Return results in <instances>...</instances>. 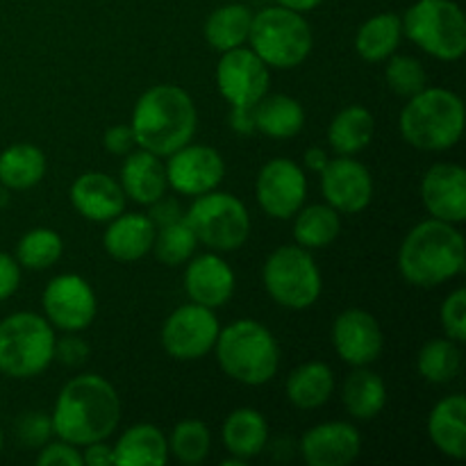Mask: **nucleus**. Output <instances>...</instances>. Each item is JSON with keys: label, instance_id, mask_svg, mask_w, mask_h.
Here are the masks:
<instances>
[{"label": "nucleus", "instance_id": "39448f33", "mask_svg": "<svg viewBox=\"0 0 466 466\" xmlns=\"http://www.w3.org/2000/svg\"><path fill=\"white\" fill-rule=\"evenodd\" d=\"M214 349L226 376L241 385H267L280 367V349L276 337L253 319H239L218 332Z\"/></svg>", "mask_w": 466, "mask_h": 466}, {"label": "nucleus", "instance_id": "ddd939ff", "mask_svg": "<svg viewBox=\"0 0 466 466\" xmlns=\"http://www.w3.org/2000/svg\"><path fill=\"white\" fill-rule=\"evenodd\" d=\"M44 312L50 326L64 332H80L96 319V294L76 273L57 276L44 291Z\"/></svg>", "mask_w": 466, "mask_h": 466}, {"label": "nucleus", "instance_id": "2f4dec72", "mask_svg": "<svg viewBox=\"0 0 466 466\" xmlns=\"http://www.w3.org/2000/svg\"><path fill=\"white\" fill-rule=\"evenodd\" d=\"M344 405L350 417L360 421L378 417L387 403V387L378 373L364 367H355V371L344 382Z\"/></svg>", "mask_w": 466, "mask_h": 466}, {"label": "nucleus", "instance_id": "f704fd0d", "mask_svg": "<svg viewBox=\"0 0 466 466\" xmlns=\"http://www.w3.org/2000/svg\"><path fill=\"white\" fill-rule=\"evenodd\" d=\"M419 373L423 380L432 382V385H446V382L455 380L462 367V353L458 349V341L453 339H432L419 350Z\"/></svg>", "mask_w": 466, "mask_h": 466}, {"label": "nucleus", "instance_id": "473e14b6", "mask_svg": "<svg viewBox=\"0 0 466 466\" xmlns=\"http://www.w3.org/2000/svg\"><path fill=\"white\" fill-rule=\"evenodd\" d=\"M400 36H403V21L396 14H378L358 30L355 48L367 62H382L394 55Z\"/></svg>", "mask_w": 466, "mask_h": 466}, {"label": "nucleus", "instance_id": "20e7f679", "mask_svg": "<svg viewBox=\"0 0 466 466\" xmlns=\"http://www.w3.org/2000/svg\"><path fill=\"white\" fill-rule=\"evenodd\" d=\"M464 103L441 86L419 91L400 112V135L419 150H449L462 139Z\"/></svg>", "mask_w": 466, "mask_h": 466}, {"label": "nucleus", "instance_id": "a211bd4d", "mask_svg": "<svg viewBox=\"0 0 466 466\" xmlns=\"http://www.w3.org/2000/svg\"><path fill=\"white\" fill-rule=\"evenodd\" d=\"M362 451L358 428L344 421H328L309 428L300 440V453L309 466H349Z\"/></svg>", "mask_w": 466, "mask_h": 466}, {"label": "nucleus", "instance_id": "bb28decb", "mask_svg": "<svg viewBox=\"0 0 466 466\" xmlns=\"http://www.w3.org/2000/svg\"><path fill=\"white\" fill-rule=\"evenodd\" d=\"M335 373L323 362L300 364L287 378V399L299 410H317L330 400Z\"/></svg>", "mask_w": 466, "mask_h": 466}, {"label": "nucleus", "instance_id": "c03bdc74", "mask_svg": "<svg viewBox=\"0 0 466 466\" xmlns=\"http://www.w3.org/2000/svg\"><path fill=\"white\" fill-rule=\"evenodd\" d=\"M18 285H21V264L16 262V258L0 250V303L12 299Z\"/></svg>", "mask_w": 466, "mask_h": 466}, {"label": "nucleus", "instance_id": "09e8293b", "mask_svg": "<svg viewBox=\"0 0 466 466\" xmlns=\"http://www.w3.org/2000/svg\"><path fill=\"white\" fill-rule=\"evenodd\" d=\"M255 107H232V114H230V127L235 132H239V135H250V132H255Z\"/></svg>", "mask_w": 466, "mask_h": 466}, {"label": "nucleus", "instance_id": "423d86ee", "mask_svg": "<svg viewBox=\"0 0 466 466\" xmlns=\"http://www.w3.org/2000/svg\"><path fill=\"white\" fill-rule=\"evenodd\" d=\"M55 332L35 312L9 314L0 321V373L14 380L39 376L53 362Z\"/></svg>", "mask_w": 466, "mask_h": 466}, {"label": "nucleus", "instance_id": "e433bc0d", "mask_svg": "<svg viewBox=\"0 0 466 466\" xmlns=\"http://www.w3.org/2000/svg\"><path fill=\"white\" fill-rule=\"evenodd\" d=\"M196 246H198V239H196L189 221L180 217L155 232L153 253L164 267H177V264L189 262Z\"/></svg>", "mask_w": 466, "mask_h": 466}, {"label": "nucleus", "instance_id": "dca6fc26", "mask_svg": "<svg viewBox=\"0 0 466 466\" xmlns=\"http://www.w3.org/2000/svg\"><path fill=\"white\" fill-rule=\"evenodd\" d=\"M321 191L328 205L341 214H358L373 198V177L362 162L350 155L328 159L321 171Z\"/></svg>", "mask_w": 466, "mask_h": 466}, {"label": "nucleus", "instance_id": "3c124183", "mask_svg": "<svg viewBox=\"0 0 466 466\" xmlns=\"http://www.w3.org/2000/svg\"><path fill=\"white\" fill-rule=\"evenodd\" d=\"M278 5H282V7L287 9H294V12H309V9L319 7V5L323 3V0H276Z\"/></svg>", "mask_w": 466, "mask_h": 466}, {"label": "nucleus", "instance_id": "603ef678", "mask_svg": "<svg viewBox=\"0 0 466 466\" xmlns=\"http://www.w3.org/2000/svg\"><path fill=\"white\" fill-rule=\"evenodd\" d=\"M5 446V435H3V428H0V451H3Z\"/></svg>", "mask_w": 466, "mask_h": 466}, {"label": "nucleus", "instance_id": "4be33fe9", "mask_svg": "<svg viewBox=\"0 0 466 466\" xmlns=\"http://www.w3.org/2000/svg\"><path fill=\"white\" fill-rule=\"evenodd\" d=\"M155 223L146 214H118L103 235V246L116 262H137L153 250Z\"/></svg>", "mask_w": 466, "mask_h": 466}, {"label": "nucleus", "instance_id": "aec40b11", "mask_svg": "<svg viewBox=\"0 0 466 466\" xmlns=\"http://www.w3.org/2000/svg\"><path fill=\"white\" fill-rule=\"evenodd\" d=\"M185 289L191 303L205 305L209 309L223 308L235 294V271L218 255H200L187 267Z\"/></svg>", "mask_w": 466, "mask_h": 466}, {"label": "nucleus", "instance_id": "79ce46f5", "mask_svg": "<svg viewBox=\"0 0 466 466\" xmlns=\"http://www.w3.org/2000/svg\"><path fill=\"white\" fill-rule=\"evenodd\" d=\"M39 466H80L82 453L77 451V446L68 444V441H55V444H44L41 446V453L36 458Z\"/></svg>", "mask_w": 466, "mask_h": 466}, {"label": "nucleus", "instance_id": "cd10ccee", "mask_svg": "<svg viewBox=\"0 0 466 466\" xmlns=\"http://www.w3.org/2000/svg\"><path fill=\"white\" fill-rule=\"evenodd\" d=\"M255 130L273 139H291L305 126V109L296 98L285 94L264 96L255 105Z\"/></svg>", "mask_w": 466, "mask_h": 466}, {"label": "nucleus", "instance_id": "9b49d317", "mask_svg": "<svg viewBox=\"0 0 466 466\" xmlns=\"http://www.w3.org/2000/svg\"><path fill=\"white\" fill-rule=\"evenodd\" d=\"M218 332L221 328L214 309L189 303L168 314L162 326V346L171 358L191 362L212 353Z\"/></svg>", "mask_w": 466, "mask_h": 466}, {"label": "nucleus", "instance_id": "4c0bfd02", "mask_svg": "<svg viewBox=\"0 0 466 466\" xmlns=\"http://www.w3.org/2000/svg\"><path fill=\"white\" fill-rule=\"evenodd\" d=\"M168 455H176L182 464H200L209 455L212 449V435L209 428L198 419H185L173 428L168 437Z\"/></svg>", "mask_w": 466, "mask_h": 466}, {"label": "nucleus", "instance_id": "58836bf2", "mask_svg": "<svg viewBox=\"0 0 466 466\" xmlns=\"http://www.w3.org/2000/svg\"><path fill=\"white\" fill-rule=\"evenodd\" d=\"M387 59H390V64L385 68V80L394 94L412 98L419 91L426 89L428 76L419 59L408 57V55H391Z\"/></svg>", "mask_w": 466, "mask_h": 466}, {"label": "nucleus", "instance_id": "de8ad7c7", "mask_svg": "<svg viewBox=\"0 0 466 466\" xmlns=\"http://www.w3.org/2000/svg\"><path fill=\"white\" fill-rule=\"evenodd\" d=\"M82 453V462L89 466H112L114 464V449L105 441H94V444L85 446Z\"/></svg>", "mask_w": 466, "mask_h": 466}, {"label": "nucleus", "instance_id": "c85d7f7f", "mask_svg": "<svg viewBox=\"0 0 466 466\" xmlns=\"http://www.w3.org/2000/svg\"><path fill=\"white\" fill-rule=\"evenodd\" d=\"M373 135H376V121L362 105L341 109L328 127V141L337 155H358L371 144Z\"/></svg>", "mask_w": 466, "mask_h": 466}, {"label": "nucleus", "instance_id": "c756f323", "mask_svg": "<svg viewBox=\"0 0 466 466\" xmlns=\"http://www.w3.org/2000/svg\"><path fill=\"white\" fill-rule=\"evenodd\" d=\"M46 176L44 150L32 144H14L0 153V185L12 191L32 189Z\"/></svg>", "mask_w": 466, "mask_h": 466}, {"label": "nucleus", "instance_id": "8fccbe9b", "mask_svg": "<svg viewBox=\"0 0 466 466\" xmlns=\"http://www.w3.org/2000/svg\"><path fill=\"white\" fill-rule=\"evenodd\" d=\"M303 162H305V167L309 168V171L321 173L323 168H326V164H328L326 150H321V148H309L308 153H305Z\"/></svg>", "mask_w": 466, "mask_h": 466}, {"label": "nucleus", "instance_id": "412c9836", "mask_svg": "<svg viewBox=\"0 0 466 466\" xmlns=\"http://www.w3.org/2000/svg\"><path fill=\"white\" fill-rule=\"evenodd\" d=\"M71 203L80 217L103 223L112 221L126 209V194L112 176L89 171L73 182Z\"/></svg>", "mask_w": 466, "mask_h": 466}, {"label": "nucleus", "instance_id": "a878e982", "mask_svg": "<svg viewBox=\"0 0 466 466\" xmlns=\"http://www.w3.org/2000/svg\"><path fill=\"white\" fill-rule=\"evenodd\" d=\"M223 444L228 453L239 460L258 458L264 451L268 440L267 419L253 408H239L230 412V417L223 423Z\"/></svg>", "mask_w": 466, "mask_h": 466}, {"label": "nucleus", "instance_id": "f3484780", "mask_svg": "<svg viewBox=\"0 0 466 466\" xmlns=\"http://www.w3.org/2000/svg\"><path fill=\"white\" fill-rule=\"evenodd\" d=\"M332 344L350 367H369L385 346L380 323L367 309H346L332 323Z\"/></svg>", "mask_w": 466, "mask_h": 466}, {"label": "nucleus", "instance_id": "1a4fd4ad", "mask_svg": "<svg viewBox=\"0 0 466 466\" xmlns=\"http://www.w3.org/2000/svg\"><path fill=\"white\" fill-rule=\"evenodd\" d=\"M198 244L218 253L241 248L250 235V217L237 196L226 191H208L196 196L194 205L185 214Z\"/></svg>", "mask_w": 466, "mask_h": 466}, {"label": "nucleus", "instance_id": "f8f14e48", "mask_svg": "<svg viewBox=\"0 0 466 466\" xmlns=\"http://www.w3.org/2000/svg\"><path fill=\"white\" fill-rule=\"evenodd\" d=\"M268 66L253 48L226 50L217 66V85L232 107H255L268 91Z\"/></svg>", "mask_w": 466, "mask_h": 466}, {"label": "nucleus", "instance_id": "a18cd8bd", "mask_svg": "<svg viewBox=\"0 0 466 466\" xmlns=\"http://www.w3.org/2000/svg\"><path fill=\"white\" fill-rule=\"evenodd\" d=\"M105 148L112 155H127L132 153V146L135 141V132L130 126H114L105 132Z\"/></svg>", "mask_w": 466, "mask_h": 466}, {"label": "nucleus", "instance_id": "a19ab883", "mask_svg": "<svg viewBox=\"0 0 466 466\" xmlns=\"http://www.w3.org/2000/svg\"><path fill=\"white\" fill-rule=\"evenodd\" d=\"M16 435L23 446L41 449L44 444H48L50 435H53V423H50V417H46V414L27 412L18 419Z\"/></svg>", "mask_w": 466, "mask_h": 466}, {"label": "nucleus", "instance_id": "0eeeda50", "mask_svg": "<svg viewBox=\"0 0 466 466\" xmlns=\"http://www.w3.org/2000/svg\"><path fill=\"white\" fill-rule=\"evenodd\" d=\"M250 48L267 66L296 68L312 53V30L303 14L282 5L253 14Z\"/></svg>", "mask_w": 466, "mask_h": 466}, {"label": "nucleus", "instance_id": "6e6552de", "mask_svg": "<svg viewBox=\"0 0 466 466\" xmlns=\"http://www.w3.org/2000/svg\"><path fill=\"white\" fill-rule=\"evenodd\" d=\"M410 41L441 62H455L466 53V18L453 0H419L403 18Z\"/></svg>", "mask_w": 466, "mask_h": 466}, {"label": "nucleus", "instance_id": "4468645a", "mask_svg": "<svg viewBox=\"0 0 466 466\" xmlns=\"http://www.w3.org/2000/svg\"><path fill=\"white\" fill-rule=\"evenodd\" d=\"M255 189H258L259 208L268 217L291 218L308 198V177L299 164L278 157L264 164Z\"/></svg>", "mask_w": 466, "mask_h": 466}, {"label": "nucleus", "instance_id": "c9c22d12", "mask_svg": "<svg viewBox=\"0 0 466 466\" xmlns=\"http://www.w3.org/2000/svg\"><path fill=\"white\" fill-rule=\"evenodd\" d=\"M64 253V241L50 228H35L25 232L16 246V262L30 271H46L59 262Z\"/></svg>", "mask_w": 466, "mask_h": 466}, {"label": "nucleus", "instance_id": "49530a36", "mask_svg": "<svg viewBox=\"0 0 466 466\" xmlns=\"http://www.w3.org/2000/svg\"><path fill=\"white\" fill-rule=\"evenodd\" d=\"M150 221L155 223V228H162L167 226V223L176 221V218H180V205L176 203V200H164V196L159 200H155L153 205H150Z\"/></svg>", "mask_w": 466, "mask_h": 466}, {"label": "nucleus", "instance_id": "393cba45", "mask_svg": "<svg viewBox=\"0 0 466 466\" xmlns=\"http://www.w3.org/2000/svg\"><path fill=\"white\" fill-rule=\"evenodd\" d=\"M114 464L118 466H164L168 462V441L153 423H137L118 437Z\"/></svg>", "mask_w": 466, "mask_h": 466}, {"label": "nucleus", "instance_id": "2eb2a0df", "mask_svg": "<svg viewBox=\"0 0 466 466\" xmlns=\"http://www.w3.org/2000/svg\"><path fill=\"white\" fill-rule=\"evenodd\" d=\"M226 176V162L221 153L209 146L187 144L168 155L167 180L168 187L182 196H203L221 185Z\"/></svg>", "mask_w": 466, "mask_h": 466}, {"label": "nucleus", "instance_id": "ea45409f", "mask_svg": "<svg viewBox=\"0 0 466 466\" xmlns=\"http://www.w3.org/2000/svg\"><path fill=\"white\" fill-rule=\"evenodd\" d=\"M441 328H444L446 337L458 344L466 341V291L455 289L449 299L441 305Z\"/></svg>", "mask_w": 466, "mask_h": 466}, {"label": "nucleus", "instance_id": "9d476101", "mask_svg": "<svg viewBox=\"0 0 466 466\" xmlns=\"http://www.w3.org/2000/svg\"><path fill=\"white\" fill-rule=\"evenodd\" d=\"M264 287L278 305L308 309L321 296V273L303 246H280L264 264Z\"/></svg>", "mask_w": 466, "mask_h": 466}, {"label": "nucleus", "instance_id": "f03ea898", "mask_svg": "<svg viewBox=\"0 0 466 466\" xmlns=\"http://www.w3.org/2000/svg\"><path fill=\"white\" fill-rule=\"evenodd\" d=\"M130 127L139 148L168 157L194 139L198 112L182 86L157 85L137 100Z\"/></svg>", "mask_w": 466, "mask_h": 466}, {"label": "nucleus", "instance_id": "7ed1b4c3", "mask_svg": "<svg viewBox=\"0 0 466 466\" xmlns=\"http://www.w3.org/2000/svg\"><path fill=\"white\" fill-rule=\"evenodd\" d=\"M466 244L453 223L428 218L405 237L399 250V268L405 280L421 289L440 287L464 271Z\"/></svg>", "mask_w": 466, "mask_h": 466}, {"label": "nucleus", "instance_id": "5701e85b", "mask_svg": "<svg viewBox=\"0 0 466 466\" xmlns=\"http://www.w3.org/2000/svg\"><path fill=\"white\" fill-rule=\"evenodd\" d=\"M121 189L127 198L139 205H153L155 200L167 194V167L162 159L148 150H137L127 153L126 162L121 167Z\"/></svg>", "mask_w": 466, "mask_h": 466}, {"label": "nucleus", "instance_id": "f257e3e1", "mask_svg": "<svg viewBox=\"0 0 466 466\" xmlns=\"http://www.w3.org/2000/svg\"><path fill=\"white\" fill-rule=\"evenodd\" d=\"M121 421V399L112 382L96 373L68 380L55 400L53 432L73 446L105 441Z\"/></svg>", "mask_w": 466, "mask_h": 466}, {"label": "nucleus", "instance_id": "6ab92c4d", "mask_svg": "<svg viewBox=\"0 0 466 466\" xmlns=\"http://www.w3.org/2000/svg\"><path fill=\"white\" fill-rule=\"evenodd\" d=\"M421 200L432 218L466 221V171L458 164H435L421 182Z\"/></svg>", "mask_w": 466, "mask_h": 466}, {"label": "nucleus", "instance_id": "7c9ffc66", "mask_svg": "<svg viewBox=\"0 0 466 466\" xmlns=\"http://www.w3.org/2000/svg\"><path fill=\"white\" fill-rule=\"evenodd\" d=\"M250 25H253V12L246 5L230 3L214 9L205 21V39L218 53L239 48L248 41Z\"/></svg>", "mask_w": 466, "mask_h": 466}, {"label": "nucleus", "instance_id": "b1692460", "mask_svg": "<svg viewBox=\"0 0 466 466\" xmlns=\"http://www.w3.org/2000/svg\"><path fill=\"white\" fill-rule=\"evenodd\" d=\"M428 432L440 453L453 460H464L466 455V400L462 394L446 396L428 419Z\"/></svg>", "mask_w": 466, "mask_h": 466}, {"label": "nucleus", "instance_id": "37998d69", "mask_svg": "<svg viewBox=\"0 0 466 466\" xmlns=\"http://www.w3.org/2000/svg\"><path fill=\"white\" fill-rule=\"evenodd\" d=\"M53 360H57L64 367H80V364H85L89 360V344L76 335L55 339Z\"/></svg>", "mask_w": 466, "mask_h": 466}, {"label": "nucleus", "instance_id": "72a5a7b5", "mask_svg": "<svg viewBox=\"0 0 466 466\" xmlns=\"http://www.w3.org/2000/svg\"><path fill=\"white\" fill-rule=\"evenodd\" d=\"M339 212L330 205H309L296 212L294 237L296 244L303 248H323L339 237Z\"/></svg>", "mask_w": 466, "mask_h": 466}]
</instances>
